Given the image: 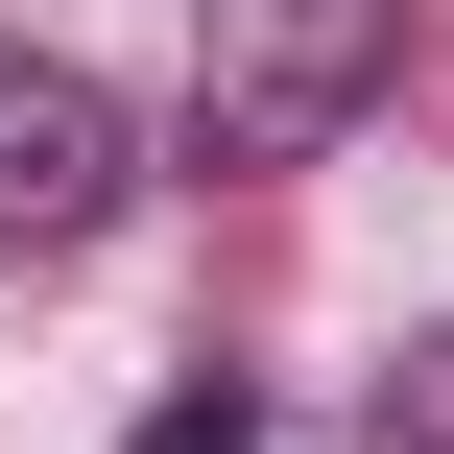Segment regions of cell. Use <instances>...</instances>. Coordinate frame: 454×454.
<instances>
[{"instance_id":"3","label":"cell","mask_w":454,"mask_h":454,"mask_svg":"<svg viewBox=\"0 0 454 454\" xmlns=\"http://www.w3.org/2000/svg\"><path fill=\"white\" fill-rule=\"evenodd\" d=\"M120 454H263V383H168V407H120Z\"/></svg>"},{"instance_id":"2","label":"cell","mask_w":454,"mask_h":454,"mask_svg":"<svg viewBox=\"0 0 454 454\" xmlns=\"http://www.w3.org/2000/svg\"><path fill=\"white\" fill-rule=\"evenodd\" d=\"M120 192H144V120H120L72 48H0V263H72Z\"/></svg>"},{"instance_id":"1","label":"cell","mask_w":454,"mask_h":454,"mask_svg":"<svg viewBox=\"0 0 454 454\" xmlns=\"http://www.w3.org/2000/svg\"><path fill=\"white\" fill-rule=\"evenodd\" d=\"M407 72V0H215V72H192V144L215 168H335Z\"/></svg>"},{"instance_id":"4","label":"cell","mask_w":454,"mask_h":454,"mask_svg":"<svg viewBox=\"0 0 454 454\" xmlns=\"http://www.w3.org/2000/svg\"><path fill=\"white\" fill-rule=\"evenodd\" d=\"M383 454H454V335H407V359H383Z\"/></svg>"}]
</instances>
